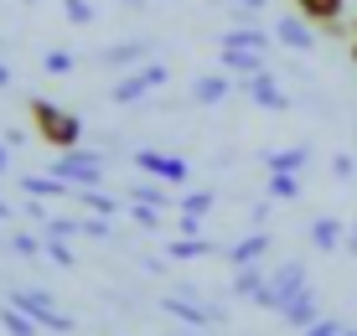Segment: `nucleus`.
Listing matches in <instances>:
<instances>
[{
	"instance_id": "1",
	"label": "nucleus",
	"mask_w": 357,
	"mask_h": 336,
	"mask_svg": "<svg viewBox=\"0 0 357 336\" xmlns=\"http://www.w3.org/2000/svg\"><path fill=\"white\" fill-rule=\"evenodd\" d=\"M31 124H36V135H42L52 151H78V140H83V119L73 114V109L63 104H52V98H31Z\"/></svg>"
},
{
	"instance_id": "2",
	"label": "nucleus",
	"mask_w": 357,
	"mask_h": 336,
	"mask_svg": "<svg viewBox=\"0 0 357 336\" xmlns=\"http://www.w3.org/2000/svg\"><path fill=\"white\" fill-rule=\"evenodd\" d=\"M305 284H311V280H305V264H301V259H285L280 269H269V280H264V290L254 295V305H259V310H275V316H280V310H285L295 295L305 290Z\"/></svg>"
},
{
	"instance_id": "3",
	"label": "nucleus",
	"mask_w": 357,
	"mask_h": 336,
	"mask_svg": "<svg viewBox=\"0 0 357 336\" xmlns=\"http://www.w3.org/2000/svg\"><path fill=\"white\" fill-rule=\"evenodd\" d=\"M166 78H171L166 62H140V68H130L125 78L109 89V98H114V104H140V98H145V93H155Z\"/></svg>"
},
{
	"instance_id": "4",
	"label": "nucleus",
	"mask_w": 357,
	"mask_h": 336,
	"mask_svg": "<svg viewBox=\"0 0 357 336\" xmlns=\"http://www.w3.org/2000/svg\"><path fill=\"white\" fill-rule=\"evenodd\" d=\"M52 176H63L73 186H98V181H104V155H98V151H57Z\"/></svg>"
},
{
	"instance_id": "5",
	"label": "nucleus",
	"mask_w": 357,
	"mask_h": 336,
	"mask_svg": "<svg viewBox=\"0 0 357 336\" xmlns=\"http://www.w3.org/2000/svg\"><path fill=\"white\" fill-rule=\"evenodd\" d=\"M10 305H21L42 331H73V316H68V310H57L47 290H10Z\"/></svg>"
},
{
	"instance_id": "6",
	"label": "nucleus",
	"mask_w": 357,
	"mask_h": 336,
	"mask_svg": "<svg viewBox=\"0 0 357 336\" xmlns=\"http://www.w3.org/2000/svg\"><path fill=\"white\" fill-rule=\"evenodd\" d=\"M135 171H145L151 181H166V186H181L192 176V166L181 155H166V151H135Z\"/></svg>"
},
{
	"instance_id": "7",
	"label": "nucleus",
	"mask_w": 357,
	"mask_h": 336,
	"mask_svg": "<svg viewBox=\"0 0 357 336\" xmlns=\"http://www.w3.org/2000/svg\"><path fill=\"white\" fill-rule=\"evenodd\" d=\"M238 89L249 93L259 109H269V114H285V109H290V93L275 83V72H269V68H264V72H254V78H243Z\"/></svg>"
},
{
	"instance_id": "8",
	"label": "nucleus",
	"mask_w": 357,
	"mask_h": 336,
	"mask_svg": "<svg viewBox=\"0 0 357 336\" xmlns=\"http://www.w3.org/2000/svg\"><path fill=\"white\" fill-rule=\"evenodd\" d=\"M166 316H176L181 326H192V331H213V321H218V310H207V305H197L192 295H166L161 300Z\"/></svg>"
},
{
	"instance_id": "9",
	"label": "nucleus",
	"mask_w": 357,
	"mask_h": 336,
	"mask_svg": "<svg viewBox=\"0 0 357 336\" xmlns=\"http://www.w3.org/2000/svg\"><path fill=\"white\" fill-rule=\"evenodd\" d=\"M275 42L290 47V52H311V47H316V21H305L301 10H295V16L275 21Z\"/></svg>"
},
{
	"instance_id": "10",
	"label": "nucleus",
	"mask_w": 357,
	"mask_h": 336,
	"mask_svg": "<svg viewBox=\"0 0 357 336\" xmlns=\"http://www.w3.org/2000/svg\"><path fill=\"white\" fill-rule=\"evenodd\" d=\"M233 89H238V83H233V72L223 68V72H207V78H197V83H192V98H197L202 109H213V104H228Z\"/></svg>"
},
{
	"instance_id": "11",
	"label": "nucleus",
	"mask_w": 357,
	"mask_h": 336,
	"mask_svg": "<svg viewBox=\"0 0 357 336\" xmlns=\"http://www.w3.org/2000/svg\"><path fill=\"white\" fill-rule=\"evenodd\" d=\"M269 254V233L264 228H249L238 243L228 248V269H243V264H259V259Z\"/></svg>"
},
{
	"instance_id": "12",
	"label": "nucleus",
	"mask_w": 357,
	"mask_h": 336,
	"mask_svg": "<svg viewBox=\"0 0 357 336\" xmlns=\"http://www.w3.org/2000/svg\"><path fill=\"white\" fill-rule=\"evenodd\" d=\"M280 321H285V326H295V331H305L311 321H321V305H316V290H311V284H305V290L295 295L285 310H280Z\"/></svg>"
},
{
	"instance_id": "13",
	"label": "nucleus",
	"mask_w": 357,
	"mask_h": 336,
	"mask_svg": "<svg viewBox=\"0 0 357 336\" xmlns=\"http://www.w3.org/2000/svg\"><path fill=\"white\" fill-rule=\"evenodd\" d=\"M21 192H31V197H42V202H57V197H78V186L63 181V176H21Z\"/></svg>"
},
{
	"instance_id": "14",
	"label": "nucleus",
	"mask_w": 357,
	"mask_h": 336,
	"mask_svg": "<svg viewBox=\"0 0 357 336\" xmlns=\"http://www.w3.org/2000/svg\"><path fill=\"white\" fill-rule=\"evenodd\" d=\"M311 248H321V254L347 248V228H342V217H316L311 222Z\"/></svg>"
},
{
	"instance_id": "15",
	"label": "nucleus",
	"mask_w": 357,
	"mask_h": 336,
	"mask_svg": "<svg viewBox=\"0 0 357 336\" xmlns=\"http://www.w3.org/2000/svg\"><path fill=\"white\" fill-rule=\"evenodd\" d=\"M223 68L233 78H254V72H264V52H254V47H223Z\"/></svg>"
},
{
	"instance_id": "16",
	"label": "nucleus",
	"mask_w": 357,
	"mask_h": 336,
	"mask_svg": "<svg viewBox=\"0 0 357 336\" xmlns=\"http://www.w3.org/2000/svg\"><path fill=\"white\" fill-rule=\"evenodd\" d=\"M264 166L269 171H295L301 176L311 166V145H285V151H264Z\"/></svg>"
},
{
	"instance_id": "17",
	"label": "nucleus",
	"mask_w": 357,
	"mask_h": 336,
	"mask_svg": "<svg viewBox=\"0 0 357 336\" xmlns=\"http://www.w3.org/2000/svg\"><path fill=\"white\" fill-rule=\"evenodd\" d=\"M207 254H213V243H207L202 233H197V238L181 233L176 243H166V259H171V264H192V259H207Z\"/></svg>"
},
{
	"instance_id": "18",
	"label": "nucleus",
	"mask_w": 357,
	"mask_h": 336,
	"mask_svg": "<svg viewBox=\"0 0 357 336\" xmlns=\"http://www.w3.org/2000/svg\"><path fill=\"white\" fill-rule=\"evenodd\" d=\"M342 6H347V0H295V10H301L305 21H316V26L342 21Z\"/></svg>"
},
{
	"instance_id": "19",
	"label": "nucleus",
	"mask_w": 357,
	"mask_h": 336,
	"mask_svg": "<svg viewBox=\"0 0 357 336\" xmlns=\"http://www.w3.org/2000/svg\"><path fill=\"white\" fill-rule=\"evenodd\" d=\"M264 280H269V269H259V264L233 269V295H238V300H254V295L264 290Z\"/></svg>"
},
{
	"instance_id": "20",
	"label": "nucleus",
	"mask_w": 357,
	"mask_h": 336,
	"mask_svg": "<svg viewBox=\"0 0 357 336\" xmlns=\"http://www.w3.org/2000/svg\"><path fill=\"white\" fill-rule=\"evenodd\" d=\"M0 326H6L10 336H42V326H36V321L26 316V310H21V305H0Z\"/></svg>"
},
{
	"instance_id": "21",
	"label": "nucleus",
	"mask_w": 357,
	"mask_h": 336,
	"mask_svg": "<svg viewBox=\"0 0 357 336\" xmlns=\"http://www.w3.org/2000/svg\"><path fill=\"white\" fill-rule=\"evenodd\" d=\"M104 68H130V62H145V42H119V47H104L98 52Z\"/></svg>"
},
{
	"instance_id": "22",
	"label": "nucleus",
	"mask_w": 357,
	"mask_h": 336,
	"mask_svg": "<svg viewBox=\"0 0 357 336\" xmlns=\"http://www.w3.org/2000/svg\"><path fill=\"white\" fill-rule=\"evenodd\" d=\"M269 36H275V31H264V26H233L223 36V47H254V52H269Z\"/></svg>"
},
{
	"instance_id": "23",
	"label": "nucleus",
	"mask_w": 357,
	"mask_h": 336,
	"mask_svg": "<svg viewBox=\"0 0 357 336\" xmlns=\"http://www.w3.org/2000/svg\"><path fill=\"white\" fill-rule=\"evenodd\" d=\"M301 197V176L295 171H269V202H295Z\"/></svg>"
},
{
	"instance_id": "24",
	"label": "nucleus",
	"mask_w": 357,
	"mask_h": 336,
	"mask_svg": "<svg viewBox=\"0 0 357 336\" xmlns=\"http://www.w3.org/2000/svg\"><path fill=\"white\" fill-rule=\"evenodd\" d=\"M78 202L89 207V213H104V217H114L119 213V202L109 192H98V186H78Z\"/></svg>"
},
{
	"instance_id": "25",
	"label": "nucleus",
	"mask_w": 357,
	"mask_h": 336,
	"mask_svg": "<svg viewBox=\"0 0 357 336\" xmlns=\"http://www.w3.org/2000/svg\"><path fill=\"white\" fill-rule=\"evenodd\" d=\"M42 72H52V78H68V72H73V52H63V47L42 52Z\"/></svg>"
},
{
	"instance_id": "26",
	"label": "nucleus",
	"mask_w": 357,
	"mask_h": 336,
	"mask_svg": "<svg viewBox=\"0 0 357 336\" xmlns=\"http://www.w3.org/2000/svg\"><path fill=\"white\" fill-rule=\"evenodd\" d=\"M213 213V192H187L181 197V217H207Z\"/></svg>"
},
{
	"instance_id": "27",
	"label": "nucleus",
	"mask_w": 357,
	"mask_h": 336,
	"mask_svg": "<svg viewBox=\"0 0 357 336\" xmlns=\"http://www.w3.org/2000/svg\"><path fill=\"white\" fill-rule=\"evenodd\" d=\"M42 248H47V243H42V238H31V233H21V228L10 233V254H21V259H36Z\"/></svg>"
},
{
	"instance_id": "28",
	"label": "nucleus",
	"mask_w": 357,
	"mask_h": 336,
	"mask_svg": "<svg viewBox=\"0 0 357 336\" xmlns=\"http://www.w3.org/2000/svg\"><path fill=\"white\" fill-rule=\"evenodd\" d=\"M63 16L73 21V26H89V21H93V6H89V0H63Z\"/></svg>"
},
{
	"instance_id": "29",
	"label": "nucleus",
	"mask_w": 357,
	"mask_h": 336,
	"mask_svg": "<svg viewBox=\"0 0 357 336\" xmlns=\"http://www.w3.org/2000/svg\"><path fill=\"white\" fill-rule=\"evenodd\" d=\"M42 228H47V238H73V233H83V222H73V217H47Z\"/></svg>"
},
{
	"instance_id": "30",
	"label": "nucleus",
	"mask_w": 357,
	"mask_h": 336,
	"mask_svg": "<svg viewBox=\"0 0 357 336\" xmlns=\"http://www.w3.org/2000/svg\"><path fill=\"white\" fill-rule=\"evenodd\" d=\"M331 176H337V181H352V176H357V155L337 151V155H331Z\"/></svg>"
},
{
	"instance_id": "31",
	"label": "nucleus",
	"mask_w": 357,
	"mask_h": 336,
	"mask_svg": "<svg viewBox=\"0 0 357 336\" xmlns=\"http://www.w3.org/2000/svg\"><path fill=\"white\" fill-rule=\"evenodd\" d=\"M130 217L140 222V228H161V213H155L151 202H130Z\"/></svg>"
},
{
	"instance_id": "32",
	"label": "nucleus",
	"mask_w": 357,
	"mask_h": 336,
	"mask_svg": "<svg viewBox=\"0 0 357 336\" xmlns=\"http://www.w3.org/2000/svg\"><path fill=\"white\" fill-rule=\"evenodd\" d=\"M47 259H52V264H63V269H73V248H68V238H47Z\"/></svg>"
},
{
	"instance_id": "33",
	"label": "nucleus",
	"mask_w": 357,
	"mask_h": 336,
	"mask_svg": "<svg viewBox=\"0 0 357 336\" xmlns=\"http://www.w3.org/2000/svg\"><path fill=\"white\" fill-rule=\"evenodd\" d=\"M347 326H342V321H331V316H321V321H311V326H305L301 336H342Z\"/></svg>"
},
{
	"instance_id": "34",
	"label": "nucleus",
	"mask_w": 357,
	"mask_h": 336,
	"mask_svg": "<svg viewBox=\"0 0 357 336\" xmlns=\"http://www.w3.org/2000/svg\"><path fill=\"white\" fill-rule=\"evenodd\" d=\"M130 202H151V207H161V202H166V192H161V186H135Z\"/></svg>"
},
{
	"instance_id": "35",
	"label": "nucleus",
	"mask_w": 357,
	"mask_h": 336,
	"mask_svg": "<svg viewBox=\"0 0 357 336\" xmlns=\"http://www.w3.org/2000/svg\"><path fill=\"white\" fill-rule=\"evenodd\" d=\"M83 233H89V238H109V217H104V213L89 217V222H83Z\"/></svg>"
},
{
	"instance_id": "36",
	"label": "nucleus",
	"mask_w": 357,
	"mask_h": 336,
	"mask_svg": "<svg viewBox=\"0 0 357 336\" xmlns=\"http://www.w3.org/2000/svg\"><path fill=\"white\" fill-rule=\"evenodd\" d=\"M6 171H10V145L0 140V176H6Z\"/></svg>"
},
{
	"instance_id": "37",
	"label": "nucleus",
	"mask_w": 357,
	"mask_h": 336,
	"mask_svg": "<svg viewBox=\"0 0 357 336\" xmlns=\"http://www.w3.org/2000/svg\"><path fill=\"white\" fill-rule=\"evenodd\" d=\"M233 6H243V10H264L269 0H233Z\"/></svg>"
},
{
	"instance_id": "38",
	"label": "nucleus",
	"mask_w": 357,
	"mask_h": 336,
	"mask_svg": "<svg viewBox=\"0 0 357 336\" xmlns=\"http://www.w3.org/2000/svg\"><path fill=\"white\" fill-rule=\"evenodd\" d=\"M10 217H16V207H10L6 197H0V222H10Z\"/></svg>"
},
{
	"instance_id": "39",
	"label": "nucleus",
	"mask_w": 357,
	"mask_h": 336,
	"mask_svg": "<svg viewBox=\"0 0 357 336\" xmlns=\"http://www.w3.org/2000/svg\"><path fill=\"white\" fill-rule=\"evenodd\" d=\"M347 248L357 254V217H352V228H347Z\"/></svg>"
},
{
	"instance_id": "40",
	"label": "nucleus",
	"mask_w": 357,
	"mask_h": 336,
	"mask_svg": "<svg viewBox=\"0 0 357 336\" xmlns=\"http://www.w3.org/2000/svg\"><path fill=\"white\" fill-rule=\"evenodd\" d=\"M0 89H10V68H6V62H0Z\"/></svg>"
},
{
	"instance_id": "41",
	"label": "nucleus",
	"mask_w": 357,
	"mask_h": 336,
	"mask_svg": "<svg viewBox=\"0 0 357 336\" xmlns=\"http://www.w3.org/2000/svg\"><path fill=\"white\" fill-rule=\"evenodd\" d=\"M352 62H357V26H352Z\"/></svg>"
},
{
	"instance_id": "42",
	"label": "nucleus",
	"mask_w": 357,
	"mask_h": 336,
	"mask_svg": "<svg viewBox=\"0 0 357 336\" xmlns=\"http://www.w3.org/2000/svg\"><path fill=\"white\" fill-rule=\"evenodd\" d=\"M342 336H357V326H347V331H342Z\"/></svg>"
},
{
	"instance_id": "43",
	"label": "nucleus",
	"mask_w": 357,
	"mask_h": 336,
	"mask_svg": "<svg viewBox=\"0 0 357 336\" xmlns=\"http://www.w3.org/2000/svg\"><path fill=\"white\" fill-rule=\"evenodd\" d=\"M125 6H145V0H125Z\"/></svg>"
},
{
	"instance_id": "44",
	"label": "nucleus",
	"mask_w": 357,
	"mask_h": 336,
	"mask_svg": "<svg viewBox=\"0 0 357 336\" xmlns=\"http://www.w3.org/2000/svg\"><path fill=\"white\" fill-rule=\"evenodd\" d=\"M26 6H36V0H26Z\"/></svg>"
},
{
	"instance_id": "45",
	"label": "nucleus",
	"mask_w": 357,
	"mask_h": 336,
	"mask_svg": "<svg viewBox=\"0 0 357 336\" xmlns=\"http://www.w3.org/2000/svg\"><path fill=\"white\" fill-rule=\"evenodd\" d=\"M352 140H357V130H352Z\"/></svg>"
},
{
	"instance_id": "46",
	"label": "nucleus",
	"mask_w": 357,
	"mask_h": 336,
	"mask_svg": "<svg viewBox=\"0 0 357 336\" xmlns=\"http://www.w3.org/2000/svg\"><path fill=\"white\" fill-rule=\"evenodd\" d=\"M181 336H187V331H181Z\"/></svg>"
}]
</instances>
